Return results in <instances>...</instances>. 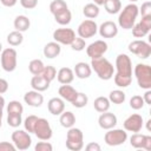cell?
<instances>
[{
	"instance_id": "1",
	"label": "cell",
	"mask_w": 151,
	"mask_h": 151,
	"mask_svg": "<svg viewBox=\"0 0 151 151\" xmlns=\"http://www.w3.org/2000/svg\"><path fill=\"white\" fill-rule=\"evenodd\" d=\"M114 84L118 87H127L132 83V61L127 54H118L116 58Z\"/></svg>"
},
{
	"instance_id": "2",
	"label": "cell",
	"mask_w": 151,
	"mask_h": 151,
	"mask_svg": "<svg viewBox=\"0 0 151 151\" xmlns=\"http://www.w3.org/2000/svg\"><path fill=\"white\" fill-rule=\"evenodd\" d=\"M139 14V7L136 4L126 5L119 13L118 17V25L123 29H131L136 22V19Z\"/></svg>"
},
{
	"instance_id": "3",
	"label": "cell",
	"mask_w": 151,
	"mask_h": 151,
	"mask_svg": "<svg viewBox=\"0 0 151 151\" xmlns=\"http://www.w3.org/2000/svg\"><path fill=\"white\" fill-rule=\"evenodd\" d=\"M91 68L96 72L99 79L101 80H110L113 77V65L104 57L91 59Z\"/></svg>"
},
{
	"instance_id": "4",
	"label": "cell",
	"mask_w": 151,
	"mask_h": 151,
	"mask_svg": "<svg viewBox=\"0 0 151 151\" xmlns=\"http://www.w3.org/2000/svg\"><path fill=\"white\" fill-rule=\"evenodd\" d=\"M133 73L140 88L151 90V67L147 64H137Z\"/></svg>"
},
{
	"instance_id": "5",
	"label": "cell",
	"mask_w": 151,
	"mask_h": 151,
	"mask_svg": "<svg viewBox=\"0 0 151 151\" xmlns=\"http://www.w3.org/2000/svg\"><path fill=\"white\" fill-rule=\"evenodd\" d=\"M66 147L71 151H80L84 147V134L78 127H70L66 133Z\"/></svg>"
},
{
	"instance_id": "6",
	"label": "cell",
	"mask_w": 151,
	"mask_h": 151,
	"mask_svg": "<svg viewBox=\"0 0 151 151\" xmlns=\"http://www.w3.org/2000/svg\"><path fill=\"white\" fill-rule=\"evenodd\" d=\"M0 60H1V67L6 72H13L17 68L18 64V53L14 48L8 47L1 51L0 54Z\"/></svg>"
},
{
	"instance_id": "7",
	"label": "cell",
	"mask_w": 151,
	"mask_h": 151,
	"mask_svg": "<svg viewBox=\"0 0 151 151\" xmlns=\"http://www.w3.org/2000/svg\"><path fill=\"white\" fill-rule=\"evenodd\" d=\"M127 132L123 129H110L104 136V142L109 146H118L126 142Z\"/></svg>"
},
{
	"instance_id": "8",
	"label": "cell",
	"mask_w": 151,
	"mask_h": 151,
	"mask_svg": "<svg viewBox=\"0 0 151 151\" xmlns=\"http://www.w3.org/2000/svg\"><path fill=\"white\" fill-rule=\"evenodd\" d=\"M129 51L140 59H147L151 54V45L144 40H133L129 44Z\"/></svg>"
},
{
	"instance_id": "9",
	"label": "cell",
	"mask_w": 151,
	"mask_h": 151,
	"mask_svg": "<svg viewBox=\"0 0 151 151\" xmlns=\"http://www.w3.org/2000/svg\"><path fill=\"white\" fill-rule=\"evenodd\" d=\"M12 143L15 145V147L20 151H24V150H27L31 144H32V138L29 136V133L25 130H15L12 136Z\"/></svg>"
},
{
	"instance_id": "10",
	"label": "cell",
	"mask_w": 151,
	"mask_h": 151,
	"mask_svg": "<svg viewBox=\"0 0 151 151\" xmlns=\"http://www.w3.org/2000/svg\"><path fill=\"white\" fill-rule=\"evenodd\" d=\"M33 133L40 140H50L52 138L53 131H52V127H51V125H50L47 119L38 118V120L35 123V126H34V132Z\"/></svg>"
},
{
	"instance_id": "11",
	"label": "cell",
	"mask_w": 151,
	"mask_h": 151,
	"mask_svg": "<svg viewBox=\"0 0 151 151\" xmlns=\"http://www.w3.org/2000/svg\"><path fill=\"white\" fill-rule=\"evenodd\" d=\"M97 32H98V26L96 21L91 19H86L81 21L80 25L78 26V35L83 39L92 38L93 35H96Z\"/></svg>"
},
{
	"instance_id": "12",
	"label": "cell",
	"mask_w": 151,
	"mask_h": 151,
	"mask_svg": "<svg viewBox=\"0 0 151 151\" xmlns=\"http://www.w3.org/2000/svg\"><path fill=\"white\" fill-rule=\"evenodd\" d=\"M74 38H76V33L72 28H57L53 32L54 41L61 45H71Z\"/></svg>"
},
{
	"instance_id": "13",
	"label": "cell",
	"mask_w": 151,
	"mask_h": 151,
	"mask_svg": "<svg viewBox=\"0 0 151 151\" xmlns=\"http://www.w3.org/2000/svg\"><path fill=\"white\" fill-rule=\"evenodd\" d=\"M130 144L134 149H144L146 151H150L151 150V136L134 132L130 137Z\"/></svg>"
},
{
	"instance_id": "14",
	"label": "cell",
	"mask_w": 151,
	"mask_h": 151,
	"mask_svg": "<svg viewBox=\"0 0 151 151\" xmlns=\"http://www.w3.org/2000/svg\"><path fill=\"white\" fill-rule=\"evenodd\" d=\"M131 29L134 38H143L146 34H149L151 29V15L142 17V20L137 25H133Z\"/></svg>"
},
{
	"instance_id": "15",
	"label": "cell",
	"mask_w": 151,
	"mask_h": 151,
	"mask_svg": "<svg viewBox=\"0 0 151 151\" xmlns=\"http://www.w3.org/2000/svg\"><path fill=\"white\" fill-rule=\"evenodd\" d=\"M107 51V44L104 40H96L86 47V53L91 59L103 57Z\"/></svg>"
},
{
	"instance_id": "16",
	"label": "cell",
	"mask_w": 151,
	"mask_h": 151,
	"mask_svg": "<svg viewBox=\"0 0 151 151\" xmlns=\"http://www.w3.org/2000/svg\"><path fill=\"white\" fill-rule=\"evenodd\" d=\"M143 117L138 113H133L131 116H129L124 123H123V126L125 129V131H129V132H139L143 127Z\"/></svg>"
},
{
	"instance_id": "17",
	"label": "cell",
	"mask_w": 151,
	"mask_h": 151,
	"mask_svg": "<svg viewBox=\"0 0 151 151\" xmlns=\"http://www.w3.org/2000/svg\"><path fill=\"white\" fill-rule=\"evenodd\" d=\"M98 32H99L101 38L111 39V38H114L118 34V26H117L116 22H113L111 20H107V21H104L98 27Z\"/></svg>"
},
{
	"instance_id": "18",
	"label": "cell",
	"mask_w": 151,
	"mask_h": 151,
	"mask_svg": "<svg viewBox=\"0 0 151 151\" xmlns=\"http://www.w3.org/2000/svg\"><path fill=\"white\" fill-rule=\"evenodd\" d=\"M117 122H118V119H117L116 114L112 112H109V111L101 112V114L98 118V124L104 130H110V129L114 127L117 125Z\"/></svg>"
},
{
	"instance_id": "19",
	"label": "cell",
	"mask_w": 151,
	"mask_h": 151,
	"mask_svg": "<svg viewBox=\"0 0 151 151\" xmlns=\"http://www.w3.org/2000/svg\"><path fill=\"white\" fill-rule=\"evenodd\" d=\"M24 101L28 105V106H32V107H40L44 103V96L39 92V91H35V90H32V91H28L25 93L24 96Z\"/></svg>"
},
{
	"instance_id": "20",
	"label": "cell",
	"mask_w": 151,
	"mask_h": 151,
	"mask_svg": "<svg viewBox=\"0 0 151 151\" xmlns=\"http://www.w3.org/2000/svg\"><path fill=\"white\" fill-rule=\"evenodd\" d=\"M47 109L51 114L53 116H60L65 111V100L59 97L51 98L47 103Z\"/></svg>"
},
{
	"instance_id": "21",
	"label": "cell",
	"mask_w": 151,
	"mask_h": 151,
	"mask_svg": "<svg viewBox=\"0 0 151 151\" xmlns=\"http://www.w3.org/2000/svg\"><path fill=\"white\" fill-rule=\"evenodd\" d=\"M74 76L79 79H87L91 77V73H92V68H91V65H88L87 63L85 61H79L74 65Z\"/></svg>"
},
{
	"instance_id": "22",
	"label": "cell",
	"mask_w": 151,
	"mask_h": 151,
	"mask_svg": "<svg viewBox=\"0 0 151 151\" xmlns=\"http://www.w3.org/2000/svg\"><path fill=\"white\" fill-rule=\"evenodd\" d=\"M58 93H59L60 98H63L64 100H66L68 103H72L76 99V97L78 94V91L74 87H72L70 84H63L59 87Z\"/></svg>"
},
{
	"instance_id": "23",
	"label": "cell",
	"mask_w": 151,
	"mask_h": 151,
	"mask_svg": "<svg viewBox=\"0 0 151 151\" xmlns=\"http://www.w3.org/2000/svg\"><path fill=\"white\" fill-rule=\"evenodd\" d=\"M61 52V47H60V44H58L57 41H51V42H47L42 50V53L47 58V59H54L57 58Z\"/></svg>"
},
{
	"instance_id": "24",
	"label": "cell",
	"mask_w": 151,
	"mask_h": 151,
	"mask_svg": "<svg viewBox=\"0 0 151 151\" xmlns=\"http://www.w3.org/2000/svg\"><path fill=\"white\" fill-rule=\"evenodd\" d=\"M50 81H47L41 74H37V76H33L32 79H31V86L33 90L35 91H39V92H44L46 91L48 87H50Z\"/></svg>"
},
{
	"instance_id": "25",
	"label": "cell",
	"mask_w": 151,
	"mask_h": 151,
	"mask_svg": "<svg viewBox=\"0 0 151 151\" xmlns=\"http://www.w3.org/2000/svg\"><path fill=\"white\" fill-rule=\"evenodd\" d=\"M57 79L60 84H71L74 79V72L70 67H61L57 72Z\"/></svg>"
},
{
	"instance_id": "26",
	"label": "cell",
	"mask_w": 151,
	"mask_h": 151,
	"mask_svg": "<svg viewBox=\"0 0 151 151\" xmlns=\"http://www.w3.org/2000/svg\"><path fill=\"white\" fill-rule=\"evenodd\" d=\"M13 25H14L15 31H19V32L22 33V32H26V31L29 28L31 21H29V19H28L26 15H18V17H15V19H14Z\"/></svg>"
},
{
	"instance_id": "27",
	"label": "cell",
	"mask_w": 151,
	"mask_h": 151,
	"mask_svg": "<svg viewBox=\"0 0 151 151\" xmlns=\"http://www.w3.org/2000/svg\"><path fill=\"white\" fill-rule=\"evenodd\" d=\"M59 123H60V125H61L63 127L70 129V127H72V126L76 124V116H74L73 112H71V111H64V112L60 114Z\"/></svg>"
},
{
	"instance_id": "28",
	"label": "cell",
	"mask_w": 151,
	"mask_h": 151,
	"mask_svg": "<svg viewBox=\"0 0 151 151\" xmlns=\"http://www.w3.org/2000/svg\"><path fill=\"white\" fill-rule=\"evenodd\" d=\"M93 107L99 113L109 111V109H110V100H109V98L103 97V96L96 98L94 101H93Z\"/></svg>"
},
{
	"instance_id": "29",
	"label": "cell",
	"mask_w": 151,
	"mask_h": 151,
	"mask_svg": "<svg viewBox=\"0 0 151 151\" xmlns=\"http://www.w3.org/2000/svg\"><path fill=\"white\" fill-rule=\"evenodd\" d=\"M83 14L88 19H94L99 15V6L93 2L86 4L83 8Z\"/></svg>"
},
{
	"instance_id": "30",
	"label": "cell",
	"mask_w": 151,
	"mask_h": 151,
	"mask_svg": "<svg viewBox=\"0 0 151 151\" xmlns=\"http://www.w3.org/2000/svg\"><path fill=\"white\" fill-rule=\"evenodd\" d=\"M104 7L109 14H117L122 9V2L120 0H105Z\"/></svg>"
},
{
	"instance_id": "31",
	"label": "cell",
	"mask_w": 151,
	"mask_h": 151,
	"mask_svg": "<svg viewBox=\"0 0 151 151\" xmlns=\"http://www.w3.org/2000/svg\"><path fill=\"white\" fill-rule=\"evenodd\" d=\"M125 99H126V94H125V92L122 91V90H113V91H111L110 94H109V100H110V103H113V104H117V105L123 104V103L125 101Z\"/></svg>"
},
{
	"instance_id": "32",
	"label": "cell",
	"mask_w": 151,
	"mask_h": 151,
	"mask_svg": "<svg viewBox=\"0 0 151 151\" xmlns=\"http://www.w3.org/2000/svg\"><path fill=\"white\" fill-rule=\"evenodd\" d=\"M68 7H67V4L66 1L64 0H53L51 4H50V12L55 15V14H59L64 11H66Z\"/></svg>"
},
{
	"instance_id": "33",
	"label": "cell",
	"mask_w": 151,
	"mask_h": 151,
	"mask_svg": "<svg viewBox=\"0 0 151 151\" xmlns=\"http://www.w3.org/2000/svg\"><path fill=\"white\" fill-rule=\"evenodd\" d=\"M71 19H72V13L71 11L67 8L66 11L59 13V14H55L54 15V20L55 22H58L59 25L61 26H65V25H68L71 22Z\"/></svg>"
},
{
	"instance_id": "34",
	"label": "cell",
	"mask_w": 151,
	"mask_h": 151,
	"mask_svg": "<svg viewBox=\"0 0 151 151\" xmlns=\"http://www.w3.org/2000/svg\"><path fill=\"white\" fill-rule=\"evenodd\" d=\"M24 41V35L19 31H13L7 35V42L11 46H19Z\"/></svg>"
},
{
	"instance_id": "35",
	"label": "cell",
	"mask_w": 151,
	"mask_h": 151,
	"mask_svg": "<svg viewBox=\"0 0 151 151\" xmlns=\"http://www.w3.org/2000/svg\"><path fill=\"white\" fill-rule=\"evenodd\" d=\"M44 67H45V65H44L42 60H40V59H33V60H31L29 64H28V70H29V72H31L33 76L41 74Z\"/></svg>"
},
{
	"instance_id": "36",
	"label": "cell",
	"mask_w": 151,
	"mask_h": 151,
	"mask_svg": "<svg viewBox=\"0 0 151 151\" xmlns=\"http://www.w3.org/2000/svg\"><path fill=\"white\" fill-rule=\"evenodd\" d=\"M24 112V106L20 101L18 100H11L7 104V113H13V114H22Z\"/></svg>"
},
{
	"instance_id": "37",
	"label": "cell",
	"mask_w": 151,
	"mask_h": 151,
	"mask_svg": "<svg viewBox=\"0 0 151 151\" xmlns=\"http://www.w3.org/2000/svg\"><path fill=\"white\" fill-rule=\"evenodd\" d=\"M87 103H88V97H87V94H85L84 92H78L76 99H74L71 104H72L74 107H77V109H81V107H85V106L87 105Z\"/></svg>"
},
{
	"instance_id": "38",
	"label": "cell",
	"mask_w": 151,
	"mask_h": 151,
	"mask_svg": "<svg viewBox=\"0 0 151 151\" xmlns=\"http://www.w3.org/2000/svg\"><path fill=\"white\" fill-rule=\"evenodd\" d=\"M41 76H42L47 81L51 83V81L54 80L55 77H57V70H55L54 66L47 65V66L44 67V70H42V72H41Z\"/></svg>"
},
{
	"instance_id": "39",
	"label": "cell",
	"mask_w": 151,
	"mask_h": 151,
	"mask_svg": "<svg viewBox=\"0 0 151 151\" xmlns=\"http://www.w3.org/2000/svg\"><path fill=\"white\" fill-rule=\"evenodd\" d=\"M38 118H39V117H37V116H34V114H31V116H28V117L24 120V127H25V130H26L28 133H33V132H34V126H35V123H37Z\"/></svg>"
},
{
	"instance_id": "40",
	"label": "cell",
	"mask_w": 151,
	"mask_h": 151,
	"mask_svg": "<svg viewBox=\"0 0 151 151\" xmlns=\"http://www.w3.org/2000/svg\"><path fill=\"white\" fill-rule=\"evenodd\" d=\"M7 124L12 127H19L22 124V118L21 114H13L8 113L7 114Z\"/></svg>"
},
{
	"instance_id": "41",
	"label": "cell",
	"mask_w": 151,
	"mask_h": 151,
	"mask_svg": "<svg viewBox=\"0 0 151 151\" xmlns=\"http://www.w3.org/2000/svg\"><path fill=\"white\" fill-rule=\"evenodd\" d=\"M70 46H71V48H72L73 51L80 52V51L85 50V47H86V42H85V39L80 38V37H76L74 40L71 42Z\"/></svg>"
},
{
	"instance_id": "42",
	"label": "cell",
	"mask_w": 151,
	"mask_h": 151,
	"mask_svg": "<svg viewBox=\"0 0 151 151\" xmlns=\"http://www.w3.org/2000/svg\"><path fill=\"white\" fill-rule=\"evenodd\" d=\"M144 99L142 96H133L130 99V107L133 110H140L144 106Z\"/></svg>"
},
{
	"instance_id": "43",
	"label": "cell",
	"mask_w": 151,
	"mask_h": 151,
	"mask_svg": "<svg viewBox=\"0 0 151 151\" xmlns=\"http://www.w3.org/2000/svg\"><path fill=\"white\" fill-rule=\"evenodd\" d=\"M34 150L35 151H52L53 146L48 142H38L34 146Z\"/></svg>"
},
{
	"instance_id": "44",
	"label": "cell",
	"mask_w": 151,
	"mask_h": 151,
	"mask_svg": "<svg viewBox=\"0 0 151 151\" xmlns=\"http://www.w3.org/2000/svg\"><path fill=\"white\" fill-rule=\"evenodd\" d=\"M139 13L142 14V17L151 15V2L150 1H145L142 5V7L139 8Z\"/></svg>"
},
{
	"instance_id": "45",
	"label": "cell",
	"mask_w": 151,
	"mask_h": 151,
	"mask_svg": "<svg viewBox=\"0 0 151 151\" xmlns=\"http://www.w3.org/2000/svg\"><path fill=\"white\" fill-rule=\"evenodd\" d=\"M20 5L26 9H33L38 5V0H20Z\"/></svg>"
},
{
	"instance_id": "46",
	"label": "cell",
	"mask_w": 151,
	"mask_h": 151,
	"mask_svg": "<svg viewBox=\"0 0 151 151\" xmlns=\"http://www.w3.org/2000/svg\"><path fill=\"white\" fill-rule=\"evenodd\" d=\"M17 147L13 143L9 142H0V151H15Z\"/></svg>"
},
{
	"instance_id": "47",
	"label": "cell",
	"mask_w": 151,
	"mask_h": 151,
	"mask_svg": "<svg viewBox=\"0 0 151 151\" xmlns=\"http://www.w3.org/2000/svg\"><path fill=\"white\" fill-rule=\"evenodd\" d=\"M85 149H86V151H100V145L98 144V143H96V142H91V143H88L86 146H85Z\"/></svg>"
},
{
	"instance_id": "48",
	"label": "cell",
	"mask_w": 151,
	"mask_h": 151,
	"mask_svg": "<svg viewBox=\"0 0 151 151\" xmlns=\"http://www.w3.org/2000/svg\"><path fill=\"white\" fill-rule=\"evenodd\" d=\"M8 90V81L4 78H0V94L7 92Z\"/></svg>"
},
{
	"instance_id": "49",
	"label": "cell",
	"mask_w": 151,
	"mask_h": 151,
	"mask_svg": "<svg viewBox=\"0 0 151 151\" xmlns=\"http://www.w3.org/2000/svg\"><path fill=\"white\" fill-rule=\"evenodd\" d=\"M0 2L5 6V7H13L17 5L18 0H0Z\"/></svg>"
},
{
	"instance_id": "50",
	"label": "cell",
	"mask_w": 151,
	"mask_h": 151,
	"mask_svg": "<svg viewBox=\"0 0 151 151\" xmlns=\"http://www.w3.org/2000/svg\"><path fill=\"white\" fill-rule=\"evenodd\" d=\"M144 103L147 104V105H151V90H146V92L144 93Z\"/></svg>"
},
{
	"instance_id": "51",
	"label": "cell",
	"mask_w": 151,
	"mask_h": 151,
	"mask_svg": "<svg viewBox=\"0 0 151 151\" xmlns=\"http://www.w3.org/2000/svg\"><path fill=\"white\" fill-rule=\"evenodd\" d=\"M5 104H6V103H5V98L0 94V109H4V107H5Z\"/></svg>"
},
{
	"instance_id": "52",
	"label": "cell",
	"mask_w": 151,
	"mask_h": 151,
	"mask_svg": "<svg viewBox=\"0 0 151 151\" xmlns=\"http://www.w3.org/2000/svg\"><path fill=\"white\" fill-rule=\"evenodd\" d=\"M104 2H105V0H93V4H96V5H98V6L104 5Z\"/></svg>"
},
{
	"instance_id": "53",
	"label": "cell",
	"mask_w": 151,
	"mask_h": 151,
	"mask_svg": "<svg viewBox=\"0 0 151 151\" xmlns=\"http://www.w3.org/2000/svg\"><path fill=\"white\" fill-rule=\"evenodd\" d=\"M150 124H151V119H149V120L146 122V129H147V131H151V126H150Z\"/></svg>"
},
{
	"instance_id": "54",
	"label": "cell",
	"mask_w": 151,
	"mask_h": 151,
	"mask_svg": "<svg viewBox=\"0 0 151 151\" xmlns=\"http://www.w3.org/2000/svg\"><path fill=\"white\" fill-rule=\"evenodd\" d=\"M2 110H4V109H0V119L2 118V114H4V113H2Z\"/></svg>"
},
{
	"instance_id": "55",
	"label": "cell",
	"mask_w": 151,
	"mask_h": 151,
	"mask_svg": "<svg viewBox=\"0 0 151 151\" xmlns=\"http://www.w3.org/2000/svg\"><path fill=\"white\" fill-rule=\"evenodd\" d=\"M129 1H130V2H132V4H134V2H137L138 0H129Z\"/></svg>"
},
{
	"instance_id": "56",
	"label": "cell",
	"mask_w": 151,
	"mask_h": 151,
	"mask_svg": "<svg viewBox=\"0 0 151 151\" xmlns=\"http://www.w3.org/2000/svg\"><path fill=\"white\" fill-rule=\"evenodd\" d=\"M1 51H2V44L0 42V53H1Z\"/></svg>"
},
{
	"instance_id": "57",
	"label": "cell",
	"mask_w": 151,
	"mask_h": 151,
	"mask_svg": "<svg viewBox=\"0 0 151 151\" xmlns=\"http://www.w3.org/2000/svg\"><path fill=\"white\" fill-rule=\"evenodd\" d=\"M1 125H2V123H1V119H0V127H1Z\"/></svg>"
}]
</instances>
